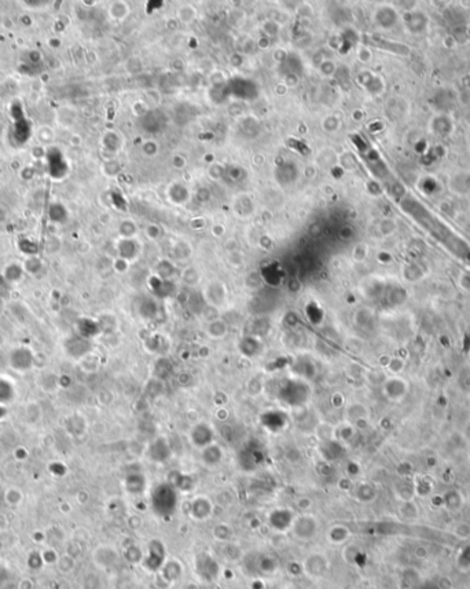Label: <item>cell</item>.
<instances>
[{"mask_svg":"<svg viewBox=\"0 0 470 589\" xmlns=\"http://www.w3.org/2000/svg\"><path fill=\"white\" fill-rule=\"evenodd\" d=\"M26 565H28V567H29L30 570H33V572L40 570L41 567L44 566V562H43V558H41L40 552H36V551L30 552L29 556H28V560H26Z\"/></svg>","mask_w":470,"mask_h":589,"instance_id":"obj_20","label":"cell"},{"mask_svg":"<svg viewBox=\"0 0 470 589\" xmlns=\"http://www.w3.org/2000/svg\"><path fill=\"white\" fill-rule=\"evenodd\" d=\"M143 558H145V552H143L138 545H135V544L128 545V547H125V549H124V559L127 560L128 563H131V565L142 563Z\"/></svg>","mask_w":470,"mask_h":589,"instance_id":"obj_17","label":"cell"},{"mask_svg":"<svg viewBox=\"0 0 470 589\" xmlns=\"http://www.w3.org/2000/svg\"><path fill=\"white\" fill-rule=\"evenodd\" d=\"M7 581H8V572H7L4 567L0 566V587H1L3 584H6Z\"/></svg>","mask_w":470,"mask_h":589,"instance_id":"obj_27","label":"cell"},{"mask_svg":"<svg viewBox=\"0 0 470 589\" xmlns=\"http://www.w3.org/2000/svg\"><path fill=\"white\" fill-rule=\"evenodd\" d=\"M287 573H289L290 576H293V577H297V576H300V574L304 573V567H302L301 563L291 562V563L287 565Z\"/></svg>","mask_w":470,"mask_h":589,"instance_id":"obj_24","label":"cell"},{"mask_svg":"<svg viewBox=\"0 0 470 589\" xmlns=\"http://www.w3.org/2000/svg\"><path fill=\"white\" fill-rule=\"evenodd\" d=\"M17 589H33V583L30 581L29 578H23L18 583Z\"/></svg>","mask_w":470,"mask_h":589,"instance_id":"obj_26","label":"cell"},{"mask_svg":"<svg viewBox=\"0 0 470 589\" xmlns=\"http://www.w3.org/2000/svg\"><path fill=\"white\" fill-rule=\"evenodd\" d=\"M117 558H118V554L116 552V549L110 548V547H100V548L95 549V552H94L95 565L103 570L110 569L117 562Z\"/></svg>","mask_w":470,"mask_h":589,"instance_id":"obj_12","label":"cell"},{"mask_svg":"<svg viewBox=\"0 0 470 589\" xmlns=\"http://www.w3.org/2000/svg\"><path fill=\"white\" fill-rule=\"evenodd\" d=\"M32 540L37 544L43 543V541H44V534H43L41 531H35L33 536H32Z\"/></svg>","mask_w":470,"mask_h":589,"instance_id":"obj_28","label":"cell"},{"mask_svg":"<svg viewBox=\"0 0 470 589\" xmlns=\"http://www.w3.org/2000/svg\"><path fill=\"white\" fill-rule=\"evenodd\" d=\"M208 333L212 338H221L227 333V327L224 325V322L221 321H213L208 328Z\"/></svg>","mask_w":470,"mask_h":589,"instance_id":"obj_21","label":"cell"},{"mask_svg":"<svg viewBox=\"0 0 470 589\" xmlns=\"http://www.w3.org/2000/svg\"><path fill=\"white\" fill-rule=\"evenodd\" d=\"M190 516L195 520H206L213 513V502L206 496H198L190 502Z\"/></svg>","mask_w":470,"mask_h":589,"instance_id":"obj_10","label":"cell"},{"mask_svg":"<svg viewBox=\"0 0 470 589\" xmlns=\"http://www.w3.org/2000/svg\"><path fill=\"white\" fill-rule=\"evenodd\" d=\"M304 573H307L309 577L320 578L323 577L329 569V562L326 559L325 555L312 554L308 556L302 563Z\"/></svg>","mask_w":470,"mask_h":589,"instance_id":"obj_8","label":"cell"},{"mask_svg":"<svg viewBox=\"0 0 470 589\" xmlns=\"http://www.w3.org/2000/svg\"><path fill=\"white\" fill-rule=\"evenodd\" d=\"M167 482L172 484L178 491H185V493L188 491V490H191L192 484H194V480H192L191 476L182 472H174Z\"/></svg>","mask_w":470,"mask_h":589,"instance_id":"obj_16","label":"cell"},{"mask_svg":"<svg viewBox=\"0 0 470 589\" xmlns=\"http://www.w3.org/2000/svg\"><path fill=\"white\" fill-rule=\"evenodd\" d=\"M268 522L270 526L277 531H286L291 529V525L294 522V515L286 508H279L268 515Z\"/></svg>","mask_w":470,"mask_h":589,"instance_id":"obj_9","label":"cell"},{"mask_svg":"<svg viewBox=\"0 0 470 589\" xmlns=\"http://www.w3.org/2000/svg\"><path fill=\"white\" fill-rule=\"evenodd\" d=\"M147 459L153 463H165L171 459V446L164 437L156 438L146 450Z\"/></svg>","mask_w":470,"mask_h":589,"instance_id":"obj_7","label":"cell"},{"mask_svg":"<svg viewBox=\"0 0 470 589\" xmlns=\"http://www.w3.org/2000/svg\"><path fill=\"white\" fill-rule=\"evenodd\" d=\"M167 560H168V558H167L165 544L161 540H157L156 538V540H151L149 545H147L145 558L142 560V566L147 572L158 573L163 569Z\"/></svg>","mask_w":470,"mask_h":589,"instance_id":"obj_3","label":"cell"},{"mask_svg":"<svg viewBox=\"0 0 470 589\" xmlns=\"http://www.w3.org/2000/svg\"><path fill=\"white\" fill-rule=\"evenodd\" d=\"M291 530L300 540H311L318 533V522L311 515H301L298 518H294Z\"/></svg>","mask_w":470,"mask_h":589,"instance_id":"obj_6","label":"cell"},{"mask_svg":"<svg viewBox=\"0 0 470 589\" xmlns=\"http://www.w3.org/2000/svg\"><path fill=\"white\" fill-rule=\"evenodd\" d=\"M57 565H58V569L61 572L68 574V573L73 572V569H75L76 566V559H73L69 555L64 554L62 556H59V560Z\"/></svg>","mask_w":470,"mask_h":589,"instance_id":"obj_19","label":"cell"},{"mask_svg":"<svg viewBox=\"0 0 470 589\" xmlns=\"http://www.w3.org/2000/svg\"><path fill=\"white\" fill-rule=\"evenodd\" d=\"M158 573L167 583H176L183 576V565L178 559H168Z\"/></svg>","mask_w":470,"mask_h":589,"instance_id":"obj_13","label":"cell"},{"mask_svg":"<svg viewBox=\"0 0 470 589\" xmlns=\"http://www.w3.org/2000/svg\"><path fill=\"white\" fill-rule=\"evenodd\" d=\"M407 212L411 214V216L417 221L422 228L428 232V233L437 239L441 245H444L448 251H451L455 256L461 257L464 260H470V246L464 239L459 238L458 236L453 233L450 229L443 225V223L436 219L435 216L429 214L428 211L422 208L421 205L415 204L412 205V208H407Z\"/></svg>","mask_w":470,"mask_h":589,"instance_id":"obj_1","label":"cell"},{"mask_svg":"<svg viewBox=\"0 0 470 589\" xmlns=\"http://www.w3.org/2000/svg\"><path fill=\"white\" fill-rule=\"evenodd\" d=\"M188 439L195 448L205 449L209 445L215 444V431L208 423H197L188 432Z\"/></svg>","mask_w":470,"mask_h":589,"instance_id":"obj_5","label":"cell"},{"mask_svg":"<svg viewBox=\"0 0 470 589\" xmlns=\"http://www.w3.org/2000/svg\"><path fill=\"white\" fill-rule=\"evenodd\" d=\"M195 573H197L198 578L201 581L205 583H213L219 577L220 573V566L208 552H201L197 555L195 558Z\"/></svg>","mask_w":470,"mask_h":589,"instance_id":"obj_4","label":"cell"},{"mask_svg":"<svg viewBox=\"0 0 470 589\" xmlns=\"http://www.w3.org/2000/svg\"><path fill=\"white\" fill-rule=\"evenodd\" d=\"M146 486H147V480L142 472L128 473L127 478H125V489L128 490L129 494H135V496L143 494Z\"/></svg>","mask_w":470,"mask_h":589,"instance_id":"obj_14","label":"cell"},{"mask_svg":"<svg viewBox=\"0 0 470 589\" xmlns=\"http://www.w3.org/2000/svg\"><path fill=\"white\" fill-rule=\"evenodd\" d=\"M40 554L41 558H43V562H44V565H57V563H58L59 555L54 548H46L43 552H40Z\"/></svg>","mask_w":470,"mask_h":589,"instance_id":"obj_22","label":"cell"},{"mask_svg":"<svg viewBox=\"0 0 470 589\" xmlns=\"http://www.w3.org/2000/svg\"><path fill=\"white\" fill-rule=\"evenodd\" d=\"M150 502L153 511L161 518H171L179 505V491L169 482H163L151 490Z\"/></svg>","mask_w":470,"mask_h":589,"instance_id":"obj_2","label":"cell"},{"mask_svg":"<svg viewBox=\"0 0 470 589\" xmlns=\"http://www.w3.org/2000/svg\"><path fill=\"white\" fill-rule=\"evenodd\" d=\"M213 536L219 541H227L230 538V536H231V531L226 525H217L215 527V530H213Z\"/></svg>","mask_w":470,"mask_h":589,"instance_id":"obj_23","label":"cell"},{"mask_svg":"<svg viewBox=\"0 0 470 589\" xmlns=\"http://www.w3.org/2000/svg\"><path fill=\"white\" fill-rule=\"evenodd\" d=\"M349 530L344 526H334L329 531V540L333 544H343L345 540H348Z\"/></svg>","mask_w":470,"mask_h":589,"instance_id":"obj_18","label":"cell"},{"mask_svg":"<svg viewBox=\"0 0 470 589\" xmlns=\"http://www.w3.org/2000/svg\"><path fill=\"white\" fill-rule=\"evenodd\" d=\"M66 555L72 556L73 559H77V558L82 555V548H80V545L77 543H70L69 545H68V549H66Z\"/></svg>","mask_w":470,"mask_h":589,"instance_id":"obj_25","label":"cell"},{"mask_svg":"<svg viewBox=\"0 0 470 589\" xmlns=\"http://www.w3.org/2000/svg\"><path fill=\"white\" fill-rule=\"evenodd\" d=\"M252 566L255 567L257 574L271 576V574H274L278 570V562L271 555L257 554L255 560H253V563H252Z\"/></svg>","mask_w":470,"mask_h":589,"instance_id":"obj_11","label":"cell"},{"mask_svg":"<svg viewBox=\"0 0 470 589\" xmlns=\"http://www.w3.org/2000/svg\"><path fill=\"white\" fill-rule=\"evenodd\" d=\"M201 460L203 461L205 466H208V467H215L217 464H220L221 460H223V450H221V448L219 445H209L205 449H202Z\"/></svg>","mask_w":470,"mask_h":589,"instance_id":"obj_15","label":"cell"}]
</instances>
